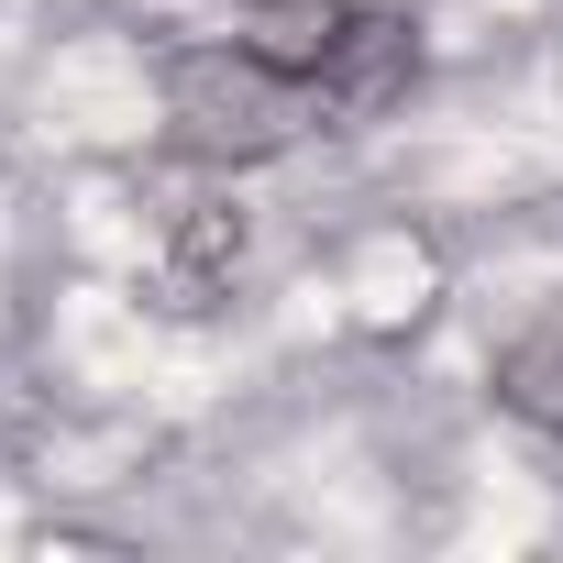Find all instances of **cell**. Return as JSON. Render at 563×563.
Instances as JSON below:
<instances>
[{
	"label": "cell",
	"mask_w": 563,
	"mask_h": 563,
	"mask_svg": "<svg viewBox=\"0 0 563 563\" xmlns=\"http://www.w3.org/2000/svg\"><path fill=\"white\" fill-rule=\"evenodd\" d=\"M310 111H321L310 78L265 67L243 34L166 56V133H177V155H199V166H276V155L310 133Z\"/></svg>",
	"instance_id": "cell-1"
},
{
	"label": "cell",
	"mask_w": 563,
	"mask_h": 563,
	"mask_svg": "<svg viewBox=\"0 0 563 563\" xmlns=\"http://www.w3.org/2000/svg\"><path fill=\"white\" fill-rule=\"evenodd\" d=\"M409 89H420V23L409 12H354V34L310 78V100L332 111V133H376L387 111H409Z\"/></svg>",
	"instance_id": "cell-2"
},
{
	"label": "cell",
	"mask_w": 563,
	"mask_h": 563,
	"mask_svg": "<svg viewBox=\"0 0 563 563\" xmlns=\"http://www.w3.org/2000/svg\"><path fill=\"white\" fill-rule=\"evenodd\" d=\"M354 12H365V0H243V45L265 67H288V78H321L332 45L354 34Z\"/></svg>",
	"instance_id": "cell-3"
},
{
	"label": "cell",
	"mask_w": 563,
	"mask_h": 563,
	"mask_svg": "<svg viewBox=\"0 0 563 563\" xmlns=\"http://www.w3.org/2000/svg\"><path fill=\"white\" fill-rule=\"evenodd\" d=\"M497 409H508L519 431H552V442H563V310L530 321V332L497 354Z\"/></svg>",
	"instance_id": "cell-4"
},
{
	"label": "cell",
	"mask_w": 563,
	"mask_h": 563,
	"mask_svg": "<svg viewBox=\"0 0 563 563\" xmlns=\"http://www.w3.org/2000/svg\"><path fill=\"white\" fill-rule=\"evenodd\" d=\"M177 265L199 276V288H221V276L243 265V210H210V199L177 210Z\"/></svg>",
	"instance_id": "cell-5"
}]
</instances>
